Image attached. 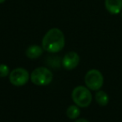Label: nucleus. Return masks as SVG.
I'll list each match as a JSON object with an SVG mask.
<instances>
[{"label": "nucleus", "instance_id": "1", "mask_svg": "<svg viewBox=\"0 0 122 122\" xmlns=\"http://www.w3.org/2000/svg\"><path fill=\"white\" fill-rule=\"evenodd\" d=\"M65 38L63 32L59 28H51L44 36L42 47L49 53H57L64 47Z\"/></svg>", "mask_w": 122, "mask_h": 122}, {"label": "nucleus", "instance_id": "2", "mask_svg": "<svg viewBox=\"0 0 122 122\" xmlns=\"http://www.w3.org/2000/svg\"><path fill=\"white\" fill-rule=\"evenodd\" d=\"M72 99L74 102L80 107H87L92 101V95L88 88L85 86H77L72 92Z\"/></svg>", "mask_w": 122, "mask_h": 122}, {"label": "nucleus", "instance_id": "3", "mask_svg": "<svg viewBox=\"0 0 122 122\" xmlns=\"http://www.w3.org/2000/svg\"><path fill=\"white\" fill-rule=\"evenodd\" d=\"M30 79L36 86H47L53 81V73L46 67H38L31 73Z\"/></svg>", "mask_w": 122, "mask_h": 122}, {"label": "nucleus", "instance_id": "4", "mask_svg": "<svg viewBox=\"0 0 122 122\" xmlns=\"http://www.w3.org/2000/svg\"><path fill=\"white\" fill-rule=\"evenodd\" d=\"M85 82L90 90L98 91L102 87L104 77L102 73L96 69L90 70L85 76Z\"/></svg>", "mask_w": 122, "mask_h": 122}, {"label": "nucleus", "instance_id": "5", "mask_svg": "<svg viewBox=\"0 0 122 122\" xmlns=\"http://www.w3.org/2000/svg\"><path fill=\"white\" fill-rule=\"evenodd\" d=\"M29 79V74L24 68H15L9 73L10 82L16 86H22L25 85L28 82Z\"/></svg>", "mask_w": 122, "mask_h": 122}, {"label": "nucleus", "instance_id": "6", "mask_svg": "<svg viewBox=\"0 0 122 122\" xmlns=\"http://www.w3.org/2000/svg\"><path fill=\"white\" fill-rule=\"evenodd\" d=\"M80 63V56L75 51H70L66 53L62 60L63 66L67 70L75 69Z\"/></svg>", "mask_w": 122, "mask_h": 122}, {"label": "nucleus", "instance_id": "7", "mask_svg": "<svg viewBox=\"0 0 122 122\" xmlns=\"http://www.w3.org/2000/svg\"><path fill=\"white\" fill-rule=\"evenodd\" d=\"M105 5L111 14H119L122 10V0H105Z\"/></svg>", "mask_w": 122, "mask_h": 122}, {"label": "nucleus", "instance_id": "8", "mask_svg": "<svg viewBox=\"0 0 122 122\" xmlns=\"http://www.w3.org/2000/svg\"><path fill=\"white\" fill-rule=\"evenodd\" d=\"M44 49L38 45H31L27 48L25 54L29 59H36L43 54Z\"/></svg>", "mask_w": 122, "mask_h": 122}, {"label": "nucleus", "instance_id": "9", "mask_svg": "<svg viewBox=\"0 0 122 122\" xmlns=\"http://www.w3.org/2000/svg\"><path fill=\"white\" fill-rule=\"evenodd\" d=\"M95 101L99 106H105L109 103V97L106 92L103 91H98L95 94Z\"/></svg>", "mask_w": 122, "mask_h": 122}, {"label": "nucleus", "instance_id": "10", "mask_svg": "<svg viewBox=\"0 0 122 122\" xmlns=\"http://www.w3.org/2000/svg\"><path fill=\"white\" fill-rule=\"evenodd\" d=\"M80 114V109L76 106H70L66 111V115L70 119H76Z\"/></svg>", "mask_w": 122, "mask_h": 122}, {"label": "nucleus", "instance_id": "11", "mask_svg": "<svg viewBox=\"0 0 122 122\" xmlns=\"http://www.w3.org/2000/svg\"><path fill=\"white\" fill-rule=\"evenodd\" d=\"M9 74V68L7 65L0 64V77H5Z\"/></svg>", "mask_w": 122, "mask_h": 122}, {"label": "nucleus", "instance_id": "12", "mask_svg": "<svg viewBox=\"0 0 122 122\" xmlns=\"http://www.w3.org/2000/svg\"><path fill=\"white\" fill-rule=\"evenodd\" d=\"M75 122H89V121L85 119H79V120H77V121H75Z\"/></svg>", "mask_w": 122, "mask_h": 122}, {"label": "nucleus", "instance_id": "13", "mask_svg": "<svg viewBox=\"0 0 122 122\" xmlns=\"http://www.w3.org/2000/svg\"><path fill=\"white\" fill-rule=\"evenodd\" d=\"M5 1H6V0H0V3H4Z\"/></svg>", "mask_w": 122, "mask_h": 122}, {"label": "nucleus", "instance_id": "14", "mask_svg": "<svg viewBox=\"0 0 122 122\" xmlns=\"http://www.w3.org/2000/svg\"><path fill=\"white\" fill-rule=\"evenodd\" d=\"M121 16H122V13H121Z\"/></svg>", "mask_w": 122, "mask_h": 122}]
</instances>
